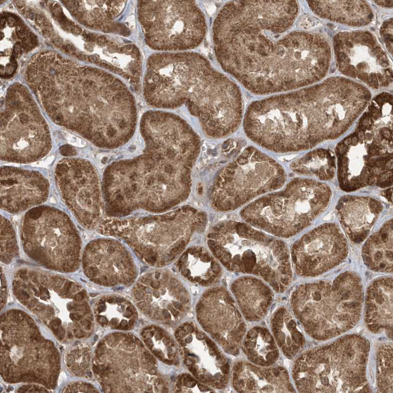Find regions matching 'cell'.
<instances>
[{
    "instance_id": "cell-1",
    "label": "cell",
    "mask_w": 393,
    "mask_h": 393,
    "mask_svg": "<svg viewBox=\"0 0 393 393\" xmlns=\"http://www.w3.org/2000/svg\"><path fill=\"white\" fill-rule=\"evenodd\" d=\"M298 12L293 0L227 3L212 30L215 56L222 68L255 95L301 87L312 61L308 33L288 32Z\"/></svg>"
},
{
    "instance_id": "cell-2",
    "label": "cell",
    "mask_w": 393,
    "mask_h": 393,
    "mask_svg": "<svg viewBox=\"0 0 393 393\" xmlns=\"http://www.w3.org/2000/svg\"><path fill=\"white\" fill-rule=\"evenodd\" d=\"M140 131L142 154L114 162L104 170L102 192L109 216L124 217L139 209L163 212L190 195L200 150L198 135L180 116L161 111L145 112Z\"/></svg>"
},
{
    "instance_id": "cell-3",
    "label": "cell",
    "mask_w": 393,
    "mask_h": 393,
    "mask_svg": "<svg viewBox=\"0 0 393 393\" xmlns=\"http://www.w3.org/2000/svg\"><path fill=\"white\" fill-rule=\"evenodd\" d=\"M371 97L360 84L332 78L252 102L244 115V131L256 144L274 152L308 150L344 134Z\"/></svg>"
},
{
    "instance_id": "cell-4",
    "label": "cell",
    "mask_w": 393,
    "mask_h": 393,
    "mask_svg": "<svg viewBox=\"0 0 393 393\" xmlns=\"http://www.w3.org/2000/svg\"><path fill=\"white\" fill-rule=\"evenodd\" d=\"M143 95L151 106L174 109L185 105L202 126L216 124L230 112L238 86L198 53H159L147 60Z\"/></svg>"
},
{
    "instance_id": "cell-5",
    "label": "cell",
    "mask_w": 393,
    "mask_h": 393,
    "mask_svg": "<svg viewBox=\"0 0 393 393\" xmlns=\"http://www.w3.org/2000/svg\"><path fill=\"white\" fill-rule=\"evenodd\" d=\"M367 106L354 131L335 148L339 185L347 192L393 184L392 95L381 93Z\"/></svg>"
},
{
    "instance_id": "cell-6",
    "label": "cell",
    "mask_w": 393,
    "mask_h": 393,
    "mask_svg": "<svg viewBox=\"0 0 393 393\" xmlns=\"http://www.w3.org/2000/svg\"><path fill=\"white\" fill-rule=\"evenodd\" d=\"M207 244L230 271L257 276L277 292L284 291L291 282L286 244L248 223L228 220L217 224L207 235Z\"/></svg>"
},
{
    "instance_id": "cell-7",
    "label": "cell",
    "mask_w": 393,
    "mask_h": 393,
    "mask_svg": "<svg viewBox=\"0 0 393 393\" xmlns=\"http://www.w3.org/2000/svg\"><path fill=\"white\" fill-rule=\"evenodd\" d=\"M207 222L204 211L187 205L158 215L104 219L98 230L122 238L146 264L162 267L179 257L193 236L205 230Z\"/></svg>"
},
{
    "instance_id": "cell-8",
    "label": "cell",
    "mask_w": 393,
    "mask_h": 393,
    "mask_svg": "<svg viewBox=\"0 0 393 393\" xmlns=\"http://www.w3.org/2000/svg\"><path fill=\"white\" fill-rule=\"evenodd\" d=\"M327 184L295 178L282 190L268 193L244 207L240 216L248 224L274 236L289 238L307 227L329 204Z\"/></svg>"
},
{
    "instance_id": "cell-9",
    "label": "cell",
    "mask_w": 393,
    "mask_h": 393,
    "mask_svg": "<svg viewBox=\"0 0 393 393\" xmlns=\"http://www.w3.org/2000/svg\"><path fill=\"white\" fill-rule=\"evenodd\" d=\"M20 236L26 254L45 267L67 273L78 268L81 239L63 211L48 206L32 208L22 220Z\"/></svg>"
},
{
    "instance_id": "cell-10",
    "label": "cell",
    "mask_w": 393,
    "mask_h": 393,
    "mask_svg": "<svg viewBox=\"0 0 393 393\" xmlns=\"http://www.w3.org/2000/svg\"><path fill=\"white\" fill-rule=\"evenodd\" d=\"M286 180V172L280 164L248 147L217 174L209 190L211 204L218 211H232L281 188Z\"/></svg>"
},
{
    "instance_id": "cell-11",
    "label": "cell",
    "mask_w": 393,
    "mask_h": 393,
    "mask_svg": "<svg viewBox=\"0 0 393 393\" xmlns=\"http://www.w3.org/2000/svg\"><path fill=\"white\" fill-rule=\"evenodd\" d=\"M137 14L146 44L156 50L193 49L205 36V18L194 1L139 0Z\"/></svg>"
},
{
    "instance_id": "cell-12",
    "label": "cell",
    "mask_w": 393,
    "mask_h": 393,
    "mask_svg": "<svg viewBox=\"0 0 393 393\" xmlns=\"http://www.w3.org/2000/svg\"><path fill=\"white\" fill-rule=\"evenodd\" d=\"M11 92L0 117V158L16 163L34 162L51 148L48 126L31 97Z\"/></svg>"
},
{
    "instance_id": "cell-13",
    "label": "cell",
    "mask_w": 393,
    "mask_h": 393,
    "mask_svg": "<svg viewBox=\"0 0 393 393\" xmlns=\"http://www.w3.org/2000/svg\"><path fill=\"white\" fill-rule=\"evenodd\" d=\"M55 176L64 202L79 224L86 229L98 225L103 207L98 177L93 165L84 159H64L57 164Z\"/></svg>"
},
{
    "instance_id": "cell-14",
    "label": "cell",
    "mask_w": 393,
    "mask_h": 393,
    "mask_svg": "<svg viewBox=\"0 0 393 393\" xmlns=\"http://www.w3.org/2000/svg\"><path fill=\"white\" fill-rule=\"evenodd\" d=\"M334 48L340 71L345 75L357 78L373 88L392 82L390 61L371 33H340L335 37Z\"/></svg>"
},
{
    "instance_id": "cell-15",
    "label": "cell",
    "mask_w": 393,
    "mask_h": 393,
    "mask_svg": "<svg viewBox=\"0 0 393 393\" xmlns=\"http://www.w3.org/2000/svg\"><path fill=\"white\" fill-rule=\"evenodd\" d=\"M196 312L203 329L225 353L239 355L247 326L228 290L217 286L206 290L196 304Z\"/></svg>"
},
{
    "instance_id": "cell-16",
    "label": "cell",
    "mask_w": 393,
    "mask_h": 393,
    "mask_svg": "<svg viewBox=\"0 0 393 393\" xmlns=\"http://www.w3.org/2000/svg\"><path fill=\"white\" fill-rule=\"evenodd\" d=\"M348 253L347 241L338 227L322 225L296 240L291 249L296 272L303 276L325 273L341 263Z\"/></svg>"
},
{
    "instance_id": "cell-17",
    "label": "cell",
    "mask_w": 393,
    "mask_h": 393,
    "mask_svg": "<svg viewBox=\"0 0 393 393\" xmlns=\"http://www.w3.org/2000/svg\"><path fill=\"white\" fill-rule=\"evenodd\" d=\"M82 265L86 276L101 285L132 283L137 269L130 252L117 240L99 238L86 246Z\"/></svg>"
},
{
    "instance_id": "cell-18",
    "label": "cell",
    "mask_w": 393,
    "mask_h": 393,
    "mask_svg": "<svg viewBox=\"0 0 393 393\" xmlns=\"http://www.w3.org/2000/svg\"><path fill=\"white\" fill-rule=\"evenodd\" d=\"M185 341L186 364L195 378L214 390H223L230 378V361L224 351L209 336L192 324H187Z\"/></svg>"
},
{
    "instance_id": "cell-19",
    "label": "cell",
    "mask_w": 393,
    "mask_h": 393,
    "mask_svg": "<svg viewBox=\"0 0 393 393\" xmlns=\"http://www.w3.org/2000/svg\"><path fill=\"white\" fill-rule=\"evenodd\" d=\"M49 183L40 173L10 166L0 169L1 208L17 213L45 202Z\"/></svg>"
},
{
    "instance_id": "cell-20",
    "label": "cell",
    "mask_w": 393,
    "mask_h": 393,
    "mask_svg": "<svg viewBox=\"0 0 393 393\" xmlns=\"http://www.w3.org/2000/svg\"><path fill=\"white\" fill-rule=\"evenodd\" d=\"M230 380L238 393H281L288 390L287 376L281 367L260 366L243 360L233 363Z\"/></svg>"
},
{
    "instance_id": "cell-21",
    "label": "cell",
    "mask_w": 393,
    "mask_h": 393,
    "mask_svg": "<svg viewBox=\"0 0 393 393\" xmlns=\"http://www.w3.org/2000/svg\"><path fill=\"white\" fill-rule=\"evenodd\" d=\"M382 208L381 203L373 197L346 196L338 201L336 209L348 237L359 243L369 234Z\"/></svg>"
},
{
    "instance_id": "cell-22",
    "label": "cell",
    "mask_w": 393,
    "mask_h": 393,
    "mask_svg": "<svg viewBox=\"0 0 393 393\" xmlns=\"http://www.w3.org/2000/svg\"><path fill=\"white\" fill-rule=\"evenodd\" d=\"M230 291L245 320L258 322L269 313L274 300L271 288L264 281L244 276L234 280Z\"/></svg>"
},
{
    "instance_id": "cell-23",
    "label": "cell",
    "mask_w": 393,
    "mask_h": 393,
    "mask_svg": "<svg viewBox=\"0 0 393 393\" xmlns=\"http://www.w3.org/2000/svg\"><path fill=\"white\" fill-rule=\"evenodd\" d=\"M218 262L205 248L193 246L180 255L176 266L189 281L206 287L214 285L221 278L223 269Z\"/></svg>"
},
{
    "instance_id": "cell-24",
    "label": "cell",
    "mask_w": 393,
    "mask_h": 393,
    "mask_svg": "<svg viewBox=\"0 0 393 393\" xmlns=\"http://www.w3.org/2000/svg\"><path fill=\"white\" fill-rule=\"evenodd\" d=\"M311 8L322 18L352 26H363L373 18L364 1H308Z\"/></svg>"
},
{
    "instance_id": "cell-25",
    "label": "cell",
    "mask_w": 393,
    "mask_h": 393,
    "mask_svg": "<svg viewBox=\"0 0 393 393\" xmlns=\"http://www.w3.org/2000/svg\"><path fill=\"white\" fill-rule=\"evenodd\" d=\"M362 257L366 266L373 271H393L392 219L367 240L362 248Z\"/></svg>"
},
{
    "instance_id": "cell-26",
    "label": "cell",
    "mask_w": 393,
    "mask_h": 393,
    "mask_svg": "<svg viewBox=\"0 0 393 393\" xmlns=\"http://www.w3.org/2000/svg\"><path fill=\"white\" fill-rule=\"evenodd\" d=\"M240 350L249 361L262 366H271L279 357L272 334L267 328L262 326H254L246 331Z\"/></svg>"
},
{
    "instance_id": "cell-27",
    "label": "cell",
    "mask_w": 393,
    "mask_h": 393,
    "mask_svg": "<svg viewBox=\"0 0 393 393\" xmlns=\"http://www.w3.org/2000/svg\"><path fill=\"white\" fill-rule=\"evenodd\" d=\"M336 158L327 149L311 151L293 161L290 167L295 173L312 176L321 181L332 179L336 170Z\"/></svg>"
},
{
    "instance_id": "cell-28",
    "label": "cell",
    "mask_w": 393,
    "mask_h": 393,
    "mask_svg": "<svg viewBox=\"0 0 393 393\" xmlns=\"http://www.w3.org/2000/svg\"><path fill=\"white\" fill-rule=\"evenodd\" d=\"M292 320L289 313L282 308L271 316L270 327L276 343L287 354L291 355L295 349L294 333Z\"/></svg>"
},
{
    "instance_id": "cell-29",
    "label": "cell",
    "mask_w": 393,
    "mask_h": 393,
    "mask_svg": "<svg viewBox=\"0 0 393 393\" xmlns=\"http://www.w3.org/2000/svg\"><path fill=\"white\" fill-rule=\"evenodd\" d=\"M15 232L10 222L0 216V260L6 264L11 263L18 255Z\"/></svg>"
},
{
    "instance_id": "cell-30",
    "label": "cell",
    "mask_w": 393,
    "mask_h": 393,
    "mask_svg": "<svg viewBox=\"0 0 393 393\" xmlns=\"http://www.w3.org/2000/svg\"><path fill=\"white\" fill-rule=\"evenodd\" d=\"M393 24H392V20H389L388 22H386V23L383 25V29H382V36L385 40V43H386V45L387 48H389V50H390V47L392 50V48L390 46V43L392 45H393ZM392 53V52H391Z\"/></svg>"
},
{
    "instance_id": "cell-31",
    "label": "cell",
    "mask_w": 393,
    "mask_h": 393,
    "mask_svg": "<svg viewBox=\"0 0 393 393\" xmlns=\"http://www.w3.org/2000/svg\"><path fill=\"white\" fill-rule=\"evenodd\" d=\"M60 152L62 155L66 156H71L75 154V149L69 145H64L60 148Z\"/></svg>"
},
{
    "instance_id": "cell-32",
    "label": "cell",
    "mask_w": 393,
    "mask_h": 393,
    "mask_svg": "<svg viewBox=\"0 0 393 393\" xmlns=\"http://www.w3.org/2000/svg\"><path fill=\"white\" fill-rule=\"evenodd\" d=\"M69 142L77 147H83L85 145V142L83 140L73 135H69L67 137Z\"/></svg>"
},
{
    "instance_id": "cell-33",
    "label": "cell",
    "mask_w": 393,
    "mask_h": 393,
    "mask_svg": "<svg viewBox=\"0 0 393 393\" xmlns=\"http://www.w3.org/2000/svg\"><path fill=\"white\" fill-rule=\"evenodd\" d=\"M383 196L390 202L393 201V190L392 188L384 191L383 193Z\"/></svg>"
},
{
    "instance_id": "cell-34",
    "label": "cell",
    "mask_w": 393,
    "mask_h": 393,
    "mask_svg": "<svg viewBox=\"0 0 393 393\" xmlns=\"http://www.w3.org/2000/svg\"><path fill=\"white\" fill-rule=\"evenodd\" d=\"M127 322L126 320H123L120 325L116 328L121 329H126L128 328Z\"/></svg>"
},
{
    "instance_id": "cell-35",
    "label": "cell",
    "mask_w": 393,
    "mask_h": 393,
    "mask_svg": "<svg viewBox=\"0 0 393 393\" xmlns=\"http://www.w3.org/2000/svg\"><path fill=\"white\" fill-rule=\"evenodd\" d=\"M98 321L102 325H106L107 324V320L106 318L103 316H98Z\"/></svg>"
},
{
    "instance_id": "cell-36",
    "label": "cell",
    "mask_w": 393,
    "mask_h": 393,
    "mask_svg": "<svg viewBox=\"0 0 393 393\" xmlns=\"http://www.w3.org/2000/svg\"><path fill=\"white\" fill-rule=\"evenodd\" d=\"M64 49L65 51L67 52L74 51L75 50V48L73 46L70 45L69 44L64 47Z\"/></svg>"
},
{
    "instance_id": "cell-37",
    "label": "cell",
    "mask_w": 393,
    "mask_h": 393,
    "mask_svg": "<svg viewBox=\"0 0 393 393\" xmlns=\"http://www.w3.org/2000/svg\"><path fill=\"white\" fill-rule=\"evenodd\" d=\"M137 305L142 310H145L147 308V303L144 301L138 302Z\"/></svg>"
},
{
    "instance_id": "cell-38",
    "label": "cell",
    "mask_w": 393,
    "mask_h": 393,
    "mask_svg": "<svg viewBox=\"0 0 393 393\" xmlns=\"http://www.w3.org/2000/svg\"><path fill=\"white\" fill-rule=\"evenodd\" d=\"M88 59L89 60V61L90 62L93 63H97V62L98 61V57L97 56H96L95 55H91V56H88Z\"/></svg>"
},
{
    "instance_id": "cell-39",
    "label": "cell",
    "mask_w": 393,
    "mask_h": 393,
    "mask_svg": "<svg viewBox=\"0 0 393 393\" xmlns=\"http://www.w3.org/2000/svg\"><path fill=\"white\" fill-rule=\"evenodd\" d=\"M70 318L72 320H79L81 318V316L76 313H71L70 314Z\"/></svg>"
},
{
    "instance_id": "cell-40",
    "label": "cell",
    "mask_w": 393,
    "mask_h": 393,
    "mask_svg": "<svg viewBox=\"0 0 393 393\" xmlns=\"http://www.w3.org/2000/svg\"><path fill=\"white\" fill-rule=\"evenodd\" d=\"M74 332H75V335L77 338H81L84 337V332L81 330H75V331H74Z\"/></svg>"
},
{
    "instance_id": "cell-41",
    "label": "cell",
    "mask_w": 393,
    "mask_h": 393,
    "mask_svg": "<svg viewBox=\"0 0 393 393\" xmlns=\"http://www.w3.org/2000/svg\"><path fill=\"white\" fill-rule=\"evenodd\" d=\"M71 31L75 33L79 34L81 33L82 30L79 27H76L72 28Z\"/></svg>"
},
{
    "instance_id": "cell-42",
    "label": "cell",
    "mask_w": 393,
    "mask_h": 393,
    "mask_svg": "<svg viewBox=\"0 0 393 393\" xmlns=\"http://www.w3.org/2000/svg\"><path fill=\"white\" fill-rule=\"evenodd\" d=\"M76 57L79 60H83V61L86 60L87 59H88V58H87V57L85 55L82 54H78L76 55Z\"/></svg>"
},
{
    "instance_id": "cell-43",
    "label": "cell",
    "mask_w": 393,
    "mask_h": 393,
    "mask_svg": "<svg viewBox=\"0 0 393 393\" xmlns=\"http://www.w3.org/2000/svg\"><path fill=\"white\" fill-rule=\"evenodd\" d=\"M145 342L146 345L148 347H149L150 349H151V347L153 345V343L152 342V341L151 340H150V339H147L146 340H145Z\"/></svg>"
},
{
    "instance_id": "cell-44",
    "label": "cell",
    "mask_w": 393,
    "mask_h": 393,
    "mask_svg": "<svg viewBox=\"0 0 393 393\" xmlns=\"http://www.w3.org/2000/svg\"><path fill=\"white\" fill-rule=\"evenodd\" d=\"M163 315L164 319H168L170 317L169 313L165 310L163 311Z\"/></svg>"
},
{
    "instance_id": "cell-45",
    "label": "cell",
    "mask_w": 393,
    "mask_h": 393,
    "mask_svg": "<svg viewBox=\"0 0 393 393\" xmlns=\"http://www.w3.org/2000/svg\"><path fill=\"white\" fill-rule=\"evenodd\" d=\"M118 321L116 319H112L110 321V324L112 326L115 327L118 324Z\"/></svg>"
},
{
    "instance_id": "cell-46",
    "label": "cell",
    "mask_w": 393,
    "mask_h": 393,
    "mask_svg": "<svg viewBox=\"0 0 393 393\" xmlns=\"http://www.w3.org/2000/svg\"><path fill=\"white\" fill-rule=\"evenodd\" d=\"M54 43L56 45H60L62 44V40L59 38H55L54 39Z\"/></svg>"
},
{
    "instance_id": "cell-47",
    "label": "cell",
    "mask_w": 393,
    "mask_h": 393,
    "mask_svg": "<svg viewBox=\"0 0 393 393\" xmlns=\"http://www.w3.org/2000/svg\"><path fill=\"white\" fill-rule=\"evenodd\" d=\"M86 48L89 51H92L93 50V46L90 44H87L86 46Z\"/></svg>"
},
{
    "instance_id": "cell-48",
    "label": "cell",
    "mask_w": 393,
    "mask_h": 393,
    "mask_svg": "<svg viewBox=\"0 0 393 393\" xmlns=\"http://www.w3.org/2000/svg\"><path fill=\"white\" fill-rule=\"evenodd\" d=\"M149 373L151 374H156V370L154 368H151L149 370Z\"/></svg>"
},
{
    "instance_id": "cell-49",
    "label": "cell",
    "mask_w": 393,
    "mask_h": 393,
    "mask_svg": "<svg viewBox=\"0 0 393 393\" xmlns=\"http://www.w3.org/2000/svg\"><path fill=\"white\" fill-rule=\"evenodd\" d=\"M171 313L175 317H176L178 315V312L175 310H174V311H173Z\"/></svg>"
},
{
    "instance_id": "cell-50",
    "label": "cell",
    "mask_w": 393,
    "mask_h": 393,
    "mask_svg": "<svg viewBox=\"0 0 393 393\" xmlns=\"http://www.w3.org/2000/svg\"><path fill=\"white\" fill-rule=\"evenodd\" d=\"M154 317L155 318L158 319L159 318V315L157 311H156L154 314Z\"/></svg>"
},
{
    "instance_id": "cell-51",
    "label": "cell",
    "mask_w": 393,
    "mask_h": 393,
    "mask_svg": "<svg viewBox=\"0 0 393 393\" xmlns=\"http://www.w3.org/2000/svg\"><path fill=\"white\" fill-rule=\"evenodd\" d=\"M134 323V320H133V319H131V320L130 321V322H129V325H130V326H132V325H133Z\"/></svg>"
},
{
    "instance_id": "cell-52",
    "label": "cell",
    "mask_w": 393,
    "mask_h": 393,
    "mask_svg": "<svg viewBox=\"0 0 393 393\" xmlns=\"http://www.w3.org/2000/svg\"><path fill=\"white\" fill-rule=\"evenodd\" d=\"M164 361L165 363H167V364H171V363L170 360H167V359H166V360H165Z\"/></svg>"
},
{
    "instance_id": "cell-53",
    "label": "cell",
    "mask_w": 393,
    "mask_h": 393,
    "mask_svg": "<svg viewBox=\"0 0 393 393\" xmlns=\"http://www.w3.org/2000/svg\"><path fill=\"white\" fill-rule=\"evenodd\" d=\"M67 335H68V337L69 338H72V334L70 332H68Z\"/></svg>"
}]
</instances>
